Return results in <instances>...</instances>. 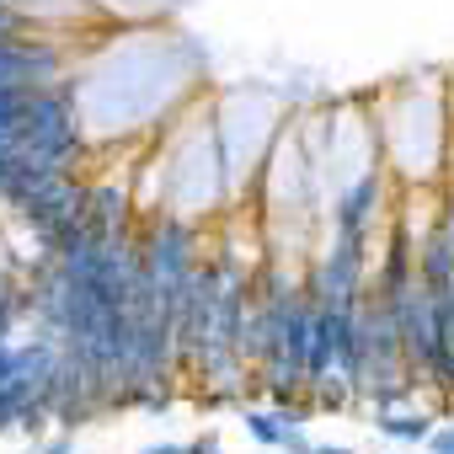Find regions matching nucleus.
<instances>
[{
  "instance_id": "f257e3e1",
  "label": "nucleus",
  "mask_w": 454,
  "mask_h": 454,
  "mask_svg": "<svg viewBox=\"0 0 454 454\" xmlns=\"http://www.w3.org/2000/svg\"><path fill=\"white\" fill-rule=\"evenodd\" d=\"M380 427H385L390 438H427V422H422V417H385Z\"/></svg>"
},
{
  "instance_id": "f03ea898",
  "label": "nucleus",
  "mask_w": 454,
  "mask_h": 454,
  "mask_svg": "<svg viewBox=\"0 0 454 454\" xmlns=\"http://www.w3.org/2000/svg\"><path fill=\"white\" fill-rule=\"evenodd\" d=\"M252 433H257L262 443H289V427H278L273 417H252Z\"/></svg>"
},
{
  "instance_id": "7ed1b4c3",
  "label": "nucleus",
  "mask_w": 454,
  "mask_h": 454,
  "mask_svg": "<svg viewBox=\"0 0 454 454\" xmlns=\"http://www.w3.org/2000/svg\"><path fill=\"white\" fill-rule=\"evenodd\" d=\"M438 454H454V433H443V438H438Z\"/></svg>"
},
{
  "instance_id": "20e7f679",
  "label": "nucleus",
  "mask_w": 454,
  "mask_h": 454,
  "mask_svg": "<svg viewBox=\"0 0 454 454\" xmlns=\"http://www.w3.org/2000/svg\"><path fill=\"white\" fill-rule=\"evenodd\" d=\"M150 454H187V449H150Z\"/></svg>"
},
{
  "instance_id": "39448f33",
  "label": "nucleus",
  "mask_w": 454,
  "mask_h": 454,
  "mask_svg": "<svg viewBox=\"0 0 454 454\" xmlns=\"http://www.w3.org/2000/svg\"><path fill=\"white\" fill-rule=\"evenodd\" d=\"M326 454H348V449H326Z\"/></svg>"
}]
</instances>
